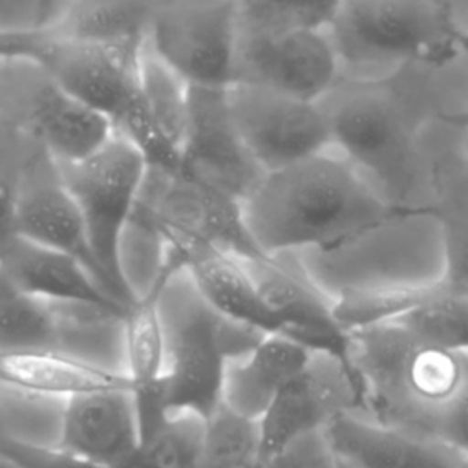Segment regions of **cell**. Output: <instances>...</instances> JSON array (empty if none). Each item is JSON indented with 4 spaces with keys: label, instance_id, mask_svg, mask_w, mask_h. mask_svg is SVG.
I'll use <instances>...</instances> for the list:
<instances>
[{
    "label": "cell",
    "instance_id": "obj_6",
    "mask_svg": "<svg viewBox=\"0 0 468 468\" xmlns=\"http://www.w3.org/2000/svg\"><path fill=\"white\" fill-rule=\"evenodd\" d=\"M159 311L166 353L163 406L168 415L194 413L208 420L223 406L229 362L250 353L267 335L216 313L185 271L163 283Z\"/></svg>",
    "mask_w": 468,
    "mask_h": 468
},
{
    "label": "cell",
    "instance_id": "obj_31",
    "mask_svg": "<svg viewBox=\"0 0 468 468\" xmlns=\"http://www.w3.org/2000/svg\"><path fill=\"white\" fill-rule=\"evenodd\" d=\"M338 2H261L238 0V31L289 33L302 29H325Z\"/></svg>",
    "mask_w": 468,
    "mask_h": 468
},
{
    "label": "cell",
    "instance_id": "obj_14",
    "mask_svg": "<svg viewBox=\"0 0 468 468\" xmlns=\"http://www.w3.org/2000/svg\"><path fill=\"white\" fill-rule=\"evenodd\" d=\"M338 79L340 64L327 27L289 33L238 31L234 84H254L318 102Z\"/></svg>",
    "mask_w": 468,
    "mask_h": 468
},
{
    "label": "cell",
    "instance_id": "obj_4",
    "mask_svg": "<svg viewBox=\"0 0 468 468\" xmlns=\"http://www.w3.org/2000/svg\"><path fill=\"white\" fill-rule=\"evenodd\" d=\"M464 4L346 0L327 26L340 75L377 79L410 64H446L464 51Z\"/></svg>",
    "mask_w": 468,
    "mask_h": 468
},
{
    "label": "cell",
    "instance_id": "obj_18",
    "mask_svg": "<svg viewBox=\"0 0 468 468\" xmlns=\"http://www.w3.org/2000/svg\"><path fill=\"white\" fill-rule=\"evenodd\" d=\"M430 165L428 210L437 218L444 245L448 291L468 294V132L455 121L435 122L426 135Z\"/></svg>",
    "mask_w": 468,
    "mask_h": 468
},
{
    "label": "cell",
    "instance_id": "obj_27",
    "mask_svg": "<svg viewBox=\"0 0 468 468\" xmlns=\"http://www.w3.org/2000/svg\"><path fill=\"white\" fill-rule=\"evenodd\" d=\"M388 322V320H386ZM420 342L468 355V294L435 283L413 294L408 305L389 318Z\"/></svg>",
    "mask_w": 468,
    "mask_h": 468
},
{
    "label": "cell",
    "instance_id": "obj_34",
    "mask_svg": "<svg viewBox=\"0 0 468 468\" xmlns=\"http://www.w3.org/2000/svg\"><path fill=\"white\" fill-rule=\"evenodd\" d=\"M329 452L322 431L309 433L261 463L260 468H314Z\"/></svg>",
    "mask_w": 468,
    "mask_h": 468
},
{
    "label": "cell",
    "instance_id": "obj_22",
    "mask_svg": "<svg viewBox=\"0 0 468 468\" xmlns=\"http://www.w3.org/2000/svg\"><path fill=\"white\" fill-rule=\"evenodd\" d=\"M0 388L44 400L66 402L102 391H132L122 371H113L64 351L0 353Z\"/></svg>",
    "mask_w": 468,
    "mask_h": 468
},
{
    "label": "cell",
    "instance_id": "obj_17",
    "mask_svg": "<svg viewBox=\"0 0 468 468\" xmlns=\"http://www.w3.org/2000/svg\"><path fill=\"white\" fill-rule=\"evenodd\" d=\"M179 166L241 203L263 179L234 124L227 90L190 88Z\"/></svg>",
    "mask_w": 468,
    "mask_h": 468
},
{
    "label": "cell",
    "instance_id": "obj_16",
    "mask_svg": "<svg viewBox=\"0 0 468 468\" xmlns=\"http://www.w3.org/2000/svg\"><path fill=\"white\" fill-rule=\"evenodd\" d=\"M16 234L71 256L121 302L91 252L80 214L62 181L58 163L35 137H31L22 170L16 201Z\"/></svg>",
    "mask_w": 468,
    "mask_h": 468
},
{
    "label": "cell",
    "instance_id": "obj_37",
    "mask_svg": "<svg viewBox=\"0 0 468 468\" xmlns=\"http://www.w3.org/2000/svg\"><path fill=\"white\" fill-rule=\"evenodd\" d=\"M314 468H342V466L338 464V461L335 459V455L329 452Z\"/></svg>",
    "mask_w": 468,
    "mask_h": 468
},
{
    "label": "cell",
    "instance_id": "obj_40",
    "mask_svg": "<svg viewBox=\"0 0 468 468\" xmlns=\"http://www.w3.org/2000/svg\"><path fill=\"white\" fill-rule=\"evenodd\" d=\"M464 49H468V18H466V40H464Z\"/></svg>",
    "mask_w": 468,
    "mask_h": 468
},
{
    "label": "cell",
    "instance_id": "obj_25",
    "mask_svg": "<svg viewBox=\"0 0 468 468\" xmlns=\"http://www.w3.org/2000/svg\"><path fill=\"white\" fill-rule=\"evenodd\" d=\"M155 2H66L51 33L60 38L144 53Z\"/></svg>",
    "mask_w": 468,
    "mask_h": 468
},
{
    "label": "cell",
    "instance_id": "obj_1",
    "mask_svg": "<svg viewBox=\"0 0 468 468\" xmlns=\"http://www.w3.org/2000/svg\"><path fill=\"white\" fill-rule=\"evenodd\" d=\"M333 148L393 207L428 208L426 135L468 110V49L377 79L342 77L318 101Z\"/></svg>",
    "mask_w": 468,
    "mask_h": 468
},
{
    "label": "cell",
    "instance_id": "obj_30",
    "mask_svg": "<svg viewBox=\"0 0 468 468\" xmlns=\"http://www.w3.org/2000/svg\"><path fill=\"white\" fill-rule=\"evenodd\" d=\"M207 420L194 413H172L141 442L126 468H196Z\"/></svg>",
    "mask_w": 468,
    "mask_h": 468
},
{
    "label": "cell",
    "instance_id": "obj_42",
    "mask_svg": "<svg viewBox=\"0 0 468 468\" xmlns=\"http://www.w3.org/2000/svg\"><path fill=\"white\" fill-rule=\"evenodd\" d=\"M0 428H2V419H0Z\"/></svg>",
    "mask_w": 468,
    "mask_h": 468
},
{
    "label": "cell",
    "instance_id": "obj_3",
    "mask_svg": "<svg viewBox=\"0 0 468 468\" xmlns=\"http://www.w3.org/2000/svg\"><path fill=\"white\" fill-rule=\"evenodd\" d=\"M349 358L362 386L366 415L441 439L468 380V355L424 344L388 320L351 329Z\"/></svg>",
    "mask_w": 468,
    "mask_h": 468
},
{
    "label": "cell",
    "instance_id": "obj_24",
    "mask_svg": "<svg viewBox=\"0 0 468 468\" xmlns=\"http://www.w3.org/2000/svg\"><path fill=\"white\" fill-rule=\"evenodd\" d=\"M311 356L313 351L305 346L267 335L250 353L229 362L223 406L258 422L278 393L307 367Z\"/></svg>",
    "mask_w": 468,
    "mask_h": 468
},
{
    "label": "cell",
    "instance_id": "obj_2",
    "mask_svg": "<svg viewBox=\"0 0 468 468\" xmlns=\"http://www.w3.org/2000/svg\"><path fill=\"white\" fill-rule=\"evenodd\" d=\"M241 207L265 256L344 243L400 210L335 148L267 172Z\"/></svg>",
    "mask_w": 468,
    "mask_h": 468
},
{
    "label": "cell",
    "instance_id": "obj_29",
    "mask_svg": "<svg viewBox=\"0 0 468 468\" xmlns=\"http://www.w3.org/2000/svg\"><path fill=\"white\" fill-rule=\"evenodd\" d=\"M260 466V426L221 406L205 426L196 468H256Z\"/></svg>",
    "mask_w": 468,
    "mask_h": 468
},
{
    "label": "cell",
    "instance_id": "obj_20",
    "mask_svg": "<svg viewBox=\"0 0 468 468\" xmlns=\"http://www.w3.org/2000/svg\"><path fill=\"white\" fill-rule=\"evenodd\" d=\"M55 446L95 468H126L141 446L132 391H102L66 400Z\"/></svg>",
    "mask_w": 468,
    "mask_h": 468
},
{
    "label": "cell",
    "instance_id": "obj_35",
    "mask_svg": "<svg viewBox=\"0 0 468 468\" xmlns=\"http://www.w3.org/2000/svg\"><path fill=\"white\" fill-rule=\"evenodd\" d=\"M49 31L44 33H0V62L35 60L38 62Z\"/></svg>",
    "mask_w": 468,
    "mask_h": 468
},
{
    "label": "cell",
    "instance_id": "obj_26",
    "mask_svg": "<svg viewBox=\"0 0 468 468\" xmlns=\"http://www.w3.org/2000/svg\"><path fill=\"white\" fill-rule=\"evenodd\" d=\"M66 303L29 296L0 274V353H66Z\"/></svg>",
    "mask_w": 468,
    "mask_h": 468
},
{
    "label": "cell",
    "instance_id": "obj_32",
    "mask_svg": "<svg viewBox=\"0 0 468 468\" xmlns=\"http://www.w3.org/2000/svg\"><path fill=\"white\" fill-rule=\"evenodd\" d=\"M2 93V91H0ZM31 135L4 108L0 110V249L16 234V201Z\"/></svg>",
    "mask_w": 468,
    "mask_h": 468
},
{
    "label": "cell",
    "instance_id": "obj_13",
    "mask_svg": "<svg viewBox=\"0 0 468 468\" xmlns=\"http://www.w3.org/2000/svg\"><path fill=\"white\" fill-rule=\"evenodd\" d=\"M347 413H366L356 373L331 355L313 353L307 367L278 393L258 420L260 464Z\"/></svg>",
    "mask_w": 468,
    "mask_h": 468
},
{
    "label": "cell",
    "instance_id": "obj_33",
    "mask_svg": "<svg viewBox=\"0 0 468 468\" xmlns=\"http://www.w3.org/2000/svg\"><path fill=\"white\" fill-rule=\"evenodd\" d=\"M0 457L9 461L15 468H95L58 450L55 444L46 446L31 442L5 428H0Z\"/></svg>",
    "mask_w": 468,
    "mask_h": 468
},
{
    "label": "cell",
    "instance_id": "obj_7",
    "mask_svg": "<svg viewBox=\"0 0 468 468\" xmlns=\"http://www.w3.org/2000/svg\"><path fill=\"white\" fill-rule=\"evenodd\" d=\"M143 55L60 38L49 31L38 64L68 93L104 117L115 135L139 148L150 166L177 168L179 157L159 139L144 106L141 90Z\"/></svg>",
    "mask_w": 468,
    "mask_h": 468
},
{
    "label": "cell",
    "instance_id": "obj_9",
    "mask_svg": "<svg viewBox=\"0 0 468 468\" xmlns=\"http://www.w3.org/2000/svg\"><path fill=\"white\" fill-rule=\"evenodd\" d=\"M230 0L155 2L146 49L190 88L234 84L238 20Z\"/></svg>",
    "mask_w": 468,
    "mask_h": 468
},
{
    "label": "cell",
    "instance_id": "obj_15",
    "mask_svg": "<svg viewBox=\"0 0 468 468\" xmlns=\"http://www.w3.org/2000/svg\"><path fill=\"white\" fill-rule=\"evenodd\" d=\"M243 261L263 302L280 320L285 338L313 353L331 355L353 369L349 333L336 318L335 302L314 283L294 252Z\"/></svg>",
    "mask_w": 468,
    "mask_h": 468
},
{
    "label": "cell",
    "instance_id": "obj_10",
    "mask_svg": "<svg viewBox=\"0 0 468 468\" xmlns=\"http://www.w3.org/2000/svg\"><path fill=\"white\" fill-rule=\"evenodd\" d=\"M135 210L168 239H192L212 245L241 260L261 254L254 243L241 201L177 168L148 165Z\"/></svg>",
    "mask_w": 468,
    "mask_h": 468
},
{
    "label": "cell",
    "instance_id": "obj_11",
    "mask_svg": "<svg viewBox=\"0 0 468 468\" xmlns=\"http://www.w3.org/2000/svg\"><path fill=\"white\" fill-rule=\"evenodd\" d=\"M4 108L57 163H77L102 148L112 124L68 93L35 60L0 62Z\"/></svg>",
    "mask_w": 468,
    "mask_h": 468
},
{
    "label": "cell",
    "instance_id": "obj_41",
    "mask_svg": "<svg viewBox=\"0 0 468 468\" xmlns=\"http://www.w3.org/2000/svg\"><path fill=\"white\" fill-rule=\"evenodd\" d=\"M0 110H2V93H0Z\"/></svg>",
    "mask_w": 468,
    "mask_h": 468
},
{
    "label": "cell",
    "instance_id": "obj_23",
    "mask_svg": "<svg viewBox=\"0 0 468 468\" xmlns=\"http://www.w3.org/2000/svg\"><path fill=\"white\" fill-rule=\"evenodd\" d=\"M0 274L18 291L48 302L128 309L82 263L22 236L0 249Z\"/></svg>",
    "mask_w": 468,
    "mask_h": 468
},
{
    "label": "cell",
    "instance_id": "obj_5",
    "mask_svg": "<svg viewBox=\"0 0 468 468\" xmlns=\"http://www.w3.org/2000/svg\"><path fill=\"white\" fill-rule=\"evenodd\" d=\"M294 254L333 302L415 292L444 274L442 232L428 208H400L344 243Z\"/></svg>",
    "mask_w": 468,
    "mask_h": 468
},
{
    "label": "cell",
    "instance_id": "obj_39",
    "mask_svg": "<svg viewBox=\"0 0 468 468\" xmlns=\"http://www.w3.org/2000/svg\"><path fill=\"white\" fill-rule=\"evenodd\" d=\"M0 468H15L9 461H5L4 457H0Z\"/></svg>",
    "mask_w": 468,
    "mask_h": 468
},
{
    "label": "cell",
    "instance_id": "obj_43",
    "mask_svg": "<svg viewBox=\"0 0 468 468\" xmlns=\"http://www.w3.org/2000/svg\"><path fill=\"white\" fill-rule=\"evenodd\" d=\"M256 468H260V466H256Z\"/></svg>",
    "mask_w": 468,
    "mask_h": 468
},
{
    "label": "cell",
    "instance_id": "obj_8",
    "mask_svg": "<svg viewBox=\"0 0 468 468\" xmlns=\"http://www.w3.org/2000/svg\"><path fill=\"white\" fill-rule=\"evenodd\" d=\"M62 181L80 214L91 252L128 307L135 302L119 267V249L148 172L146 157L130 141L113 135L77 163H58Z\"/></svg>",
    "mask_w": 468,
    "mask_h": 468
},
{
    "label": "cell",
    "instance_id": "obj_21",
    "mask_svg": "<svg viewBox=\"0 0 468 468\" xmlns=\"http://www.w3.org/2000/svg\"><path fill=\"white\" fill-rule=\"evenodd\" d=\"M166 247V256L188 274L216 313L263 335L283 336L280 320L263 302L241 258L192 239H168Z\"/></svg>",
    "mask_w": 468,
    "mask_h": 468
},
{
    "label": "cell",
    "instance_id": "obj_38",
    "mask_svg": "<svg viewBox=\"0 0 468 468\" xmlns=\"http://www.w3.org/2000/svg\"><path fill=\"white\" fill-rule=\"evenodd\" d=\"M453 121H455V122H459L461 126H464V128H466V132H468V110H466V112H463L461 115H457Z\"/></svg>",
    "mask_w": 468,
    "mask_h": 468
},
{
    "label": "cell",
    "instance_id": "obj_44",
    "mask_svg": "<svg viewBox=\"0 0 468 468\" xmlns=\"http://www.w3.org/2000/svg\"><path fill=\"white\" fill-rule=\"evenodd\" d=\"M342 468H344V466H342Z\"/></svg>",
    "mask_w": 468,
    "mask_h": 468
},
{
    "label": "cell",
    "instance_id": "obj_36",
    "mask_svg": "<svg viewBox=\"0 0 468 468\" xmlns=\"http://www.w3.org/2000/svg\"><path fill=\"white\" fill-rule=\"evenodd\" d=\"M441 439L468 453V380L441 430Z\"/></svg>",
    "mask_w": 468,
    "mask_h": 468
},
{
    "label": "cell",
    "instance_id": "obj_12",
    "mask_svg": "<svg viewBox=\"0 0 468 468\" xmlns=\"http://www.w3.org/2000/svg\"><path fill=\"white\" fill-rule=\"evenodd\" d=\"M227 101L247 150L265 174L333 150L329 122L318 102L254 84L230 86Z\"/></svg>",
    "mask_w": 468,
    "mask_h": 468
},
{
    "label": "cell",
    "instance_id": "obj_19",
    "mask_svg": "<svg viewBox=\"0 0 468 468\" xmlns=\"http://www.w3.org/2000/svg\"><path fill=\"white\" fill-rule=\"evenodd\" d=\"M322 433L344 468H468V453L455 444L386 426L366 413L342 415Z\"/></svg>",
    "mask_w": 468,
    "mask_h": 468
},
{
    "label": "cell",
    "instance_id": "obj_28",
    "mask_svg": "<svg viewBox=\"0 0 468 468\" xmlns=\"http://www.w3.org/2000/svg\"><path fill=\"white\" fill-rule=\"evenodd\" d=\"M141 90L154 130L181 163L190 88L146 49L141 60Z\"/></svg>",
    "mask_w": 468,
    "mask_h": 468
}]
</instances>
